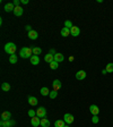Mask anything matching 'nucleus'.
Returning <instances> with one entry per match:
<instances>
[{"label": "nucleus", "mask_w": 113, "mask_h": 127, "mask_svg": "<svg viewBox=\"0 0 113 127\" xmlns=\"http://www.w3.org/2000/svg\"><path fill=\"white\" fill-rule=\"evenodd\" d=\"M19 56L22 57V58H31L33 56V50L32 48H29V47H24V48H22L19 51Z\"/></svg>", "instance_id": "nucleus-1"}, {"label": "nucleus", "mask_w": 113, "mask_h": 127, "mask_svg": "<svg viewBox=\"0 0 113 127\" xmlns=\"http://www.w3.org/2000/svg\"><path fill=\"white\" fill-rule=\"evenodd\" d=\"M16 50H17V46L15 44V43L8 42V43L5 44V51H6L7 53H9L10 56L15 55V53H16Z\"/></svg>", "instance_id": "nucleus-2"}, {"label": "nucleus", "mask_w": 113, "mask_h": 127, "mask_svg": "<svg viewBox=\"0 0 113 127\" xmlns=\"http://www.w3.org/2000/svg\"><path fill=\"white\" fill-rule=\"evenodd\" d=\"M36 116L39 118H45L46 117V109H45L44 107H40L37 110H36Z\"/></svg>", "instance_id": "nucleus-3"}, {"label": "nucleus", "mask_w": 113, "mask_h": 127, "mask_svg": "<svg viewBox=\"0 0 113 127\" xmlns=\"http://www.w3.org/2000/svg\"><path fill=\"white\" fill-rule=\"evenodd\" d=\"M16 125V121L14 120H1L0 121V127H13Z\"/></svg>", "instance_id": "nucleus-4"}, {"label": "nucleus", "mask_w": 113, "mask_h": 127, "mask_svg": "<svg viewBox=\"0 0 113 127\" xmlns=\"http://www.w3.org/2000/svg\"><path fill=\"white\" fill-rule=\"evenodd\" d=\"M89 112L93 115V116H98L100 108L97 107L96 104H92V106H89Z\"/></svg>", "instance_id": "nucleus-5"}, {"label": "nucleus", "mask_w": 113, "mask_h": 127, "mask_svg": "<svg viewBox=\"0 0 113 127\" xmlns=\"http://www.w3.org/2000/svg\"><path fill=\"white\" fill-rule=\"evenodd\" d=\"M63 120H65V123H66L67 125H70L71 123H74L75 118H74V116H72V115H70V114H66L65 116H63Z\"/></svg>", "instance_id": "nucleus-6"}, {"label": "nucleus", "mask_w": 113, "mask_h": 127, "mask_svg": "<svg viewBox=\"0 0 113 127\" xmlns=\"http://www.w3.org/2000/svg\"><path fill=\"white\" fill-rule=\"evenodd\" d=\"M80 34V29L78 26H72L70 29V35L71 36H79Z\"/></svg>", "instance_id": "nucleus-7"}, {"label": "nucleus", "mask_w": 113, "mask_h": 127, "mask_svg": "<svg viewBox=\"0 0 113 127\" xmlns=\"http://www.w3.org/2000/svg\"><path fill=\"white\" fill-rule=\"evenodd\" d=\"M31 124H32V126H34V127L40 126V125H41V118H39L37 116L31 118Z\"/></svg>", "instance_id": "nucleus-8"}, {"label": "nucleus", "mask_w": 113, "mask_h": 127, "mask_svg": "<svg viewBox=\"0 0 113 127\" xmlns=\"http://www.w3.org/2000/svg\"><path fill=\"white\" fill-rule=\"evenodd\" d=\"M86 76H87V74H86V72H85V70H78V72L76 73V78H77V79H79V81H81V79H85V78H86Z\"/></svg>", "instance_id": "nucleus-9"}, {"label": "nucleus", "mask_w": 113, "mask_h": 127, "mask_svg": "<svg viewBox=\"0 0 113 127\" xmlns=\"http://www.w3.org/2000/svg\"><path fill=\"white\" fill-rule=\"evenodd\" d=\"M14 9H15V5L13 2H7L5 5V11H7V13L14 11Z\"/></svg>", "instance_id": "nucleus-10"}, {"label": "nucleus", "mask_w": 113, "mask_h": 127, "mask_svg": "<svg viewBox=\"0 0 113 127\" xmlns=\"http://www.w3.org/2000/svg\"><path fill=\"white\" fill-rule=\"evenodd\" d=\"M14 15H15V16H22L23 15V13H24V9H23L22 7L20 6H17V7H15V9H14Z\"/></svg>", "instance_id": "nucleus-11"}, {"label": "nucleus", "mask_w": 113, "mask_h": 127, "mask_svg": "<svg viewBox=\"0 0 113 127\" xmlns=\"http://www.w3.org/2000/svg\"><path fill=\"white\" fill-rule=\"evenodd\" d=\"M10 119H11L10 111H3L1 114V120H10Z\"/></svg>", "instance_id": "nucleus-12"}, {"label": "nucleus", "mask_w": 113, "mask_h": 127, "mask_svg": "<svg viewBox=\"0 0 113 127\" xmlns=\"http://www.w3.org/2000/svg\"><path fill=\"white\" fill-rule=\"evenodd\" d=\"M29 60H31V64L34 65V66H36V65H39V64H40V57H39V56H34V55H33L32 57L29 58Z\"/></svg>", "instance_id": "nucleus-13"}, {"label": "nucleus", "mask_w": 113, "mask_h": 127, "mask_svg": "<svg viewBox=\"0 0 113 127\" xmlns=\"http://www.w3.org/2000/svg\"><path fill=\"white\" fill-rule=\"evenodd\" d=\"M52 86H53V90L58 91V90L61 88V82L59 81V79H54V81L52 82Z\"/></svg>", "instance_id": "nucleus-14"}, {"label": "nucleus", "mask_w": 113, "mask_h": 127, "mask_svg": "<svg viewBox=\"0 0 113 127\" xmlns=\"http://www.w3.org/2000/svg\"><path fill=\"white\" fill-rule=\"evenodd\" d=\"M27 36H28L31 40H36L37 38H39V34H37V32L36 31H34V29H32L31 32L27 33Z\"/></svg>", "instance_id": "nucleus-15"}, {"label": "nucleus", "mask_w": 113, "mask_h": 127, "mask_svg": "<svg viewBox=\"0 0 113 127\" xmlns=\"http://www.w3.org/2000/svg\"><path fill=\"white\" fill-rule=\"evenodd\" d=\"M65 60V56L62 55V53H59V52H57L54 55V61L57 62H62Z\"/></svg>", "instance_id": "nucleus-16"}, {"label": "nucleus", "mask_w": 113, "mask_h": 127, "mask_svg": "<svg viewBox=\"0 0 113 127\" xmlns=\"http://www.w3.org/2000/svg\"><path fill=\"white\" fill-rule=\"evenodd\" d=\"M27 101H28V103L31 104V106H37V103H39V100L35 98V97H28L27 98Z\"/></svg>", "instance_id": "nucleus-17"}, {"label": "nucleus", "mask_w": 113, "mask_h": 127, "mask_svg": "<svg viewBox=\"0 0 113 127\" xmlns=\"http://www.w3.org/2000/svg\"><path fill=\"white\" fill-rule=\"evenodd\" d=\"M44 61L51 64L52 61H54V56L51 55V53H46V55L44 56Z\"/></svg>", "instance_id": "nucleus-18"}, {"label": "nucleus", "mask_w": 113, "mask_h": 127, "mask_svg": "<svg viewBox=\"0 0 113 127\" xmlns=\"http://www.w3.org/2000/svg\"><path fill=\"white\" fill-rule=\"evenodd\" d=\"M61 35L63 38H67V36L70 35V29H67V27H62L61 29Z\"/></svg>", "instance_id": "nucleus-19"}, {"label": "nucleus", "mask_w": 113, "mask_h": 127, "mask_svg": "<svg viewBox=\"0 0 113 127\" xmlns=\"http://www.w3.org/2000/svg\"><path fill=\"white\" fill-rule=\"evenodd\" d=\"M66 123L63 119H58V120L54 121V127H65Z\"/></svg>", "instance_id": "nucleus-20"}, {"label": "nucleus", "mask_w": 113, "mask_h": 127, "mask_svg": "<svg viewBox=\"0 0 113 127\" xmlns=\"http://www.w3.org/2000/svg\"><path fill=\"white\" fill-rule=\"evenodd\" d=\"M50 120H49L48 118H42L41 119V126L42 127H50Z\"/></svg>", "instance_id": "nucleus-21"}, {"label": "nucleus", "mask_w": 113, "mask_h": 127, "mask_svg": "<svg viewBox=\"0 0 113 127\" xmlns=\"http://www.w3.org/2000/svg\"><path fill=\"white\" fill-rule=\"evenodd\" d=\"M32 50H33V55L34 56H39L42 53V49L39 48V47H32Z\"/></svg>", "instance_id": "nucleus-22"}, {"label": "nucleus", "mask_w": 113, "mask_h": 127, "mask_svg": "<svg viewBox=\"0 0 113 127\" xmlns=\"http://www.w3.org/2000/svg\"><path fill=\"white\" fill-rule=\"evenodd\" d=\"M40 93H41V95H43V97H46V95L50 94V90L44 86V88H42L41 90H40Z\"/></svg>", "instance_id": "nucleus-23"}, {"label": "nucleus", "mask_w": 113, "mask_h": 127, "mask_svg": "<svg viewBox=\"0 0 113 127\" xmlns=\"http://www.w3.org/2000/svg\"><path fill=\"white\" fill-rule=\"evenodd\" d=\"M1 90H2V91H5V92L10 91V84H8L7 82L2 83V84H1Z\"/></svg>", "instance_id": "nucleus-24"}, {"label": "nucleus", "mask_w": 113, "mask_h": 127, "mask_svg": "<svg viewBox=\"0 0 113 127\" xmlns=\"http://www.w3.org/2000/svg\"><path fill=\"white\" fill-rule=\"evenodd\" d=\"M17 61H18V57H17L16 55H11L9 57V62L10 64H16Z\"/></svg>", "instance_id": "nucleus-25"}, {"label": "nucleus", "mask_w": 113, "mask_h": 127, "mask_svg": "<svg viewBox=\"0 0 113 127\" xmlns=\"http://www.w3.org/2000/svg\"><path fill=\"white\" fill-rule=\"evenodd\" d=\"M49 97H50V99H55L57 97H58V91H55V90H53V91H50V94H49Z\"/></svg>", "instance_id": "nucleus-26"}, {"label": "nucleus", "mask_w": 113, "mask_h": 127, "mask_svg": "<svg viewBox=\"0 0 113 127\" xmlns=\"http://www.w3.org/2000/svg\"><path fill=\"white\" fill-rule=\"evenodd\" d=\"M106 72L107 73H113V62H110V64H107L106 65Z\"/></svg>", "instance_id": "nucleus-27"}, {"label": "nucleus", "mask_w": 113, "mask_h": 127, "mask_svg": "<svg viewBox=\"0 0 113 127\" xmlns=\"http://www.w3.org/2000/svg\"><path fill=\"white\" fill-rule=\"evenodd\" d=\"M58 67H59V62L57 61H52L50 64V68L51 69H58Z\"/></svg>", "instance_id": "nucleus-28"}, {"label": "nucleus", "mask_w": 113, "mask_h": 127, "mask_svg": "<svg viewBox=\"0 0 113 127\" xmlns=\"http://www.w3.org/2000/svg\"><path fill=\"white\" fill-rule=\"evenodd\" d=\"M27 114H28V116L31 118H33V117H35V116H36V111H34L33 109H31V110H28V112H27Z\"/></svg>", "instance_id": "nucleus-29"}, {"label": "nucleus", "mask_w": 113, "mask_h": 127, "mask_svg": "<svg viewBox=\"0 0 113 127\" xmlns=\"http://www.w3.org/2000/svg\"><path fill=\"white\" fill-rule=\"evenodd\" d=\"M72 23H71L70 20H66L65 22V27H67V29H71V27H72Z\"/></svg>", "instance_id": "nucleus-30"}, {"label": "nucleus", "mask_w": 113, "mask_h": 127, "mask_svg": "<svg viewBox=\"0 0 113 127\" xmlns=\"http://www.w3.org/2000/svg\"><path fill=\"white\" fill-rule=\"evenodd\" d=\"M98 121H100L98 116H93V118H92V123H93V124H97Z\"/></svg>", "instance_id": "nucleus-31"}, {"label": "nucleus", "mask_w": 113, "mask_h": 127, "mask_svg": "<svg viewBox=\"0 0 113 127\" xmlns=\"http://www.w3.org/2000/svg\"><path fill=\"white\" fill-rule=\"evenodd\" d=\"M25 29L27 31V32H31V31H32V26H31V25H26L25 26Z\"/></svg>", "instance_id": "nucleus-32"}, {"label": "nucleus", "mask_w": 113, "mask_h": 127, "mask_svg": "<svg viewBox=\"0 0 113 127\" xmlns=\"http://www.w3.org/2000/svg\"><path fill=\"white\" fill-rule=\"evenodd\" d=\"M14 5H15V7H17V6H19V3H20V1L19 0H14Z\"/></svg>", "instance_id": "nucleus-33"}, {"label": "nucleus", "mask_w": 113, "mask_h": 127, "mask_svg": "<svg viewBox=\"0 0 113 127\" xmlns=\"http://www.w3.org/2000/svg\"><path fill=\"white\" fill-rule=\"evenodd\" d=\"M49 53H51V55H53V56H54L55 53H57V52H55V50H54V49H50V51H49Z\"/></svg>", "instance_id": "nucleus-34"}, {"label": "nucleus", "mask_w": 113, "mask_h": 127, "mask_svg": "<svg viewBox=\"0 0 113 127\" xmlns=\"http://www.w3.org/2000/svg\"><path fill=\"white\" fill-rule=\"evenodd\" d=\"M20 2H22L23 5H26V3H28L29 1H28V0H20Z\"/></svg>", "instance_id": "nucleus-35"}, {"label": "nucleus", "mask_w": 113, "mask_h": 127, "mask_svg": "<svg viewBox=\"0 0 113 127\" xmlns=\"http://www.w3.org/2000/svg\"><path fill=\"white\" fill-rule=\"evenodd\" d=\"M74 57H72V56H70V57H69V61H74Z\"/></svg>", "instance_id": "nucleus-36"}, {"label": "nucleus", "mask_w": 113, "mask_h": 127, "mask_svg": "<svg viewBox=\"0 0 113 127\" xmlns=\"http://www.w3.org/2000/svg\"><path fill=\"white\" fill-rule=\"evenodd\" d=\"M102 74H103V75H105V74H107L106 69H103V70H102Z\"/></svg>", "instance_id": "nucleus-37"}, {"label": "nucleus", "mask_w": 113, "mask_h": 127, "mask_svg": "<svg viewBox=\"0 0 113 127\" xmlns=\"http://www.w3.org/2000/svg\"><path fill=\"white\" fill-rule=\"evenodd\" d=\"M65 127H69V125H66V126Z\"/></svg>", "instance_id": "nucleus-38"}]
</instances>
